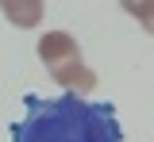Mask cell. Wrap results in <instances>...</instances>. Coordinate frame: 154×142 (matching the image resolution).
I'll list each match as a JSON object with an SVG mask.
<instances>
[{"label": "cell", "instance_id": "obj_2", "mask_svg": "<svg viewBox=\"0 0 154 142\" xmlns=\"http://www.w3.org/2000/svg\"><path fill=\"white\" fill-rule=\"evenodd\" d=\"M35 50H38V58H42V65L50 69V77L62 81L66 88H73L77 96L96 88V73L81 61V46H77V39L69 31H46Z\"/></svg>", "mask_w": 154, "mask_h": 142}, {"label": "cell", "instance_id": "obj_3", "mask_svg": "<svg viewBox=\"0 0 154 142\" xmlns=\"http://www.w3.org/2000/svg\"><path fill=\"white\" fill-rule=\"evenodd\" d=\"M0 8H4L8 23H16V27H23V31L42 19V0H0Z\"/></svg>", "mask_w": 154, "mask_h": 142}, {"label": "cell", "instance_id": "obj_1", "mask_svg": "<svg viewBox=\"0 0 154 142\" xmlns=\"http://www.w3.org/2000/svg\"><path fill=\"white\" fill-rule=\"evenodd\" d=\"M12 142H123L112 104H85L66 96H23V115L12 123Z\"/></svg>", "mask_w": 154, "mask_h": 142}, {"label": "cell", "instance_id": "obj_5", "mask_svg": "<svg viewBox=\"0 0 154 142\" xmlns=\"http://www.w3.org/2000/svg\"><path fill=\"white\" fill-rule=\"evenodd\" d=\"M143 31H146V35H154V16H150V19H143Z\"/></svg>", "mask_w": 154, "mask_h": 142}, {"label": "cell", "instance_id": "obj_4", "mask_svg": "<svg viewBox=\"0 0 154 142\" xmlns=\"http://www.w3.org/2000/svg\"><path fill=\"white\" fill-rule=\"evenodd\" d=\"M119 8H123L127 16H135L139 23L154 16V0H119Z\"/></svg>", "mask_w": 154, "mask_h": 142}]
</instances>
